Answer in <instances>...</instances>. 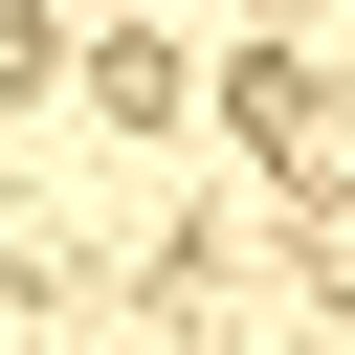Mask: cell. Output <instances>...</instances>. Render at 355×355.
Listing matches in <instances>:
<instances>
[{
	"instance_id": "cell-1",
	"label": "cell",
	"mask_w": 355,
	"mask_h": 355,
	"mask_svg": "<svg viewBox=\"0 0 355 355\" xmlns=\"http://www.w3.org/2000/svg\"><path fill=\"white\" fill-rule=\"evenodd\" d=\"M222 111H244V133L288 155V178H355V89H333V67H244Z\"/></svg>"
}]
</instances>
